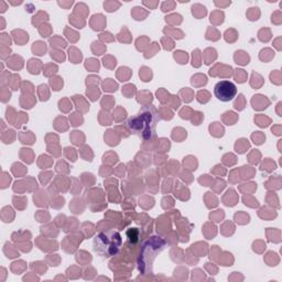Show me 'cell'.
<instances>
[{
  "mask_svg": "<svg viewBox=\"0 0 282 282\" xmlns=\"http://www.w3.org/2000/svg\"><path fill=\"white\" fill-rule=\"evenodd\" d=\"M156 121L158 118L156 108L153 106H148L140 110L139 115L129 119L127 125L131 134H137L143 140L148 141L156 136Z\"/></svg>",
  "mask_w": 282,
  "mask_h": 282,
  "instance_id": "obj_1",
  "label": "cell"
},
{
  "mask_svg": "<svg viewBox=\"0 0 282 282\" xmlns=\"http://www.w3.org/2000/svg\"><path fill=\"white\" fill-rule=\"evenodd\" d=\"M122 239L118 231L106 230L100 231L94 238V250L99 256L104 258H110L116 256L121 248Z\"/></svg>",
  "mask_w": 282,
  "mask_h": 282,
  "instance_id": "obj_2",
  "label": "cell"
},
{
  "mask_svg": "<svg viewBox=\"0 0 282 282\" xmlns=\"http://www.w3.org/2000/svg\"><path fill=\"white\" fill-rule=\"evenodd\" d=\"M165 240L163 238L153 236L144 241V244L141 247L140 257H139V270L141 272L148 273L149 269H152V263L154 259L160 253L163 251L165 248Z\"/></svg>",
  "mask_w": 282,
  "mask_h": 282,
  "instance_id": "obj_3",
  "label": "cell"
},
{
  "mask_svg": "<svg viewBox=\"0 0 282 282\" xmlns=\"http://www.w3.org/2000/svg\"><path fill=\"white\" fill-rule=\"evenodd\" d=\"M214 94L220 102H229V100L234 99V97L237 94V87L230 81H226V79L220 81L215 85Z\"/></svg>",
  "mask_w": 282,
  "mask_h": 282,
  "instance_id": "obj_4",
  "label": "cell"
},
{
  "mask_svg": "<svg viewBox=\"0 0 282 282\" xmlns=\"http://www.w3.org/2000/svg\"><path fill=\"white\" fill-rule=\"evenodd\" d=\"M12 34H13V37H15V42L20 45H22L23 43H25L28 40H29V37H28L27 33L21 31V30H15L12 32Z\"/></svg>",
  "mask_w": 282,
  "mask_h": 282,
  "instance_id": "obj_5",
  "label": "cell"
},
{
  "mask_svg": "<svg viewBox=\"0 0 282 282\" xmlns=\"http://www.w3.org/2000/svg\"><path fill=\"white\" fill-rule=\"evenodd\" d=\"M92 25L94 30H100L105 25V18L102 15H95L92 19Z\"/></svg>",
  "mask_w": 282,
  "mask_h": 282,
  "instance_id": "obj_6",
  "label": "cell"
},
{
  "mask_svg": "<svg viewBox=\"0 0 282 282\" xmlns=\"http://www.w3.org/2000/svg\"><path fill=\"white\" fill-rule=\"evenodd\" d=\"M268 104H269V102L261 95H257L253 99V105L255 109H259V105H262V108H266L268 106Z\"/></svg>",
  "mask_w": 282,
  "mask_h": 282,
  "instance_id": "obj_7",
  "label": "cell"
},
{
  "mask_svg": "<svg viewBox=\"0 0 282 282\" xmlns=\"http://www.w3.org/2000/svg\"><path fill=\"white\" fill-rule=\"evenodd\" d=\"M192 12L197 19H200V18L206 15V8L200 5H194L192 7Z\"/></svg>",
  "mask_w": 282,
  "mask_h": 282,
  "instance_id": "obj_8",
  "label": "cell"
},
{
  "mask_svg": "<svg viewBox=\"0 0 282 282\" xmlns=\"http://www.w3.org/2000/svg\"><path fill=\"white\" fill-rule=\"evenodd\" d=\"M235 59H236V63L241 64V65H245V64H248V63H249V56H248L245 52H243V51L236 52Z\"/></svg>",
  "mask_w": 282,
  "mask_h": 282,
  "instance_id": "obj_9",
  "label": "cell"
},
{
  "mask_svg": "<svg viewBox=\"0 0 282 282\" xmlns=\"http://www.w3.org/2000/svg\"><path fill=\"white\" fill-rule=\"evenodd\" d=\"M69 59H72L73 63H79V61L82 59V54L78 50L72 47V49H69Z\"/></svg>",
  "mask_w": 282,
  "mask_h": 282,
  "instance_id": "obj_10",
  "label": "cell"
},
{
  "mask_svg": "<svg viewBox=\"0 0 282 282\" xmlns=\"http://www.w3.org/2000/svg\"><path fill=\"white\" fill-rule=\"evenodd\" d=\"M29 67H31L30 69V73H32V74H39V68L41 67V63H40V61H37V59H30L29 61Z\"/></svg>",
  "mask_w": 282,
  "mask_h": 282,
  "instance_id": "obj_11",
  "label": "cell"
},
{
  "mask_svg": "<svg viewBox=\"0 0 282 282\" xmlns=\"http://www.w3.org/2000/svg\"><path fill=\"white\" fill-rule=\"evenodd\" d=\"M32 50L34 54L37 55H43L45 52V43L43 42H35L34 45L32 46Z\"/></svg>",
  "mask_w": 282,
  "mask_h": 282,
  "instance_id": "obj_12",
  "label": "cell"
},
{
  "mask_svg": "<svg viewBox=\"0 0 282 282\" xmlns=\"http://www.w3.org/2000/svg\"><path fill=\"white\" fill-rule=\"evenodd\" d=\"M224 20V13L220 12V11H214L213 15H210V21L216 24L218 23H222Z\"/></svg>",
  "mask_w": 282,
  "mask_h": 282,
  "instance_id": "obj_13",
  "label": "cell"
},
{
  "mask_svg": "<svg viewBox=\"0 0 282 282\" xmlns=\"http://www.w3.org/2000/svg\"><path fill=\"white\" fill-rule=\"evenodd\" d=\"M249 147V143H248V141L245 140V139H241V140H239L236 143V150L239 152V153H243V152H245L246 149Z\"/></svg>",
  "mask_w": 282,
  "mask_h": 282,
  "instance_id": "obj_14",
  "label": "cell"
},
{
  "mask_svg": "<svg viewBox=\"0 0 282 282\" xmlns=\"http://www.w3.org/2000/svg\"><path fill=\"white\" fill-rule=\"evenodd\" d=\"M117 87H118V85L116 84V83H114L112 81H110V79H107L106 82H104V89L105 90H108V92H114V90H116Z\"/></svg>",
  "mask_w": 282,
  "mask_h": 282,
  "instance_id": "obj_15",
  "label": "cell"
},
{
  "mask_svg": "<svg viewBox=\"0 0 282 282\" xmlns=\"http://www.w3.org/2000/svg\"><path fill=\"white\" fill-rule=\"evenodd\" d=\"M209 99V94L206 90H200L197 94V100L200 103H206Z\"/></svg>",
  "mask_w": 282,
  "mask_h": 282,
  "instance_id": "obj_16",
  "label": "cell"
},
{
  "mask_svg": "<svg viewBox=\"0 0 282 282\" xmlns=\"http://www.w3.org/2000/svg\"><path fill=\"white\" fill-rule=\"evenodd\" d=\"M86 62H87L86 63V67H87V68L92 69V71H96V69H98V67H99L98 61L90 59H87Z\"/></svg>",
  "mask_w": 282,
  "mask_h": 282,
  "instance_id": "obj_17",
  "label": "cell"
},
{
  "mask_svg": "<svg viewBox=\"0 0 282 282\" xmlns=\"http://www.w3.org/2000/svg\"><path fill=\"white\" fill-rule=\"evenodd\" d=\"M209 129H210V134H215V131H218V134H219V136H223L224 134V129H223V127L222 126H219L218 125V122H214L213 124V126H210L209 127Z\"/></svg>",
  "mask_w": 282,
  "mask_h": 282,
  "instance_id": "obj_18",
  "label": "cell"
},
{
  "mask_svg": "<svg viewBox=\"0 0 282 282\" xmlns=\"http://www.w3.org/2000/svg\"><path fill=\"white\" fill-rule=\"evenodd\" d=\"M174 56H175V59H178V63H181V64H184V63H186V61H187V55H186V53L182 52V51L175 52Z\"/></svg>",
  "mask_w": 282,
  "mask_h": 282,
  "instance_id": "obj_19",
  "label": "cell"
},
{
  "mask_svg": "<svg viewBox=\"0 0 282 282\" xmlns=\"http://www.w3.org/2000/svg\"><path fill=\"white\" fill-rule=\"evenodd\" d=\"M236 81L239 83H244L246 81V73L244 72V69H236Z\"/></svg>",
  "mask_w": 282,
  "mask_h": 282,
  "instance_id": "obj_20",
  "label": "cell"
},
{
  "mask_svg": "<svg viewBox=\"0 0 282 282\" xmlns=\"http://www.w3.org/2000/svg\"><path fill=\"white\" fill-rule=\"evenodd\" d=\"M193 66L198 67L200 65V50H195L193 52V62H192Z\"/></svg>",
  "mask_w": 282,
  "mask_h": 282,
  "instance_id": "obj_21",
  "label": "cell"
},
{
  "mask_svg": "<svg viewBox=\"0 0 282 282\" xmlns=\"http://www.w3.org/2000/svg\"><path fill=\"white\" fill-rule=\"evenodd\" d=\"M166 22H170V23H180L182 21V17L178 13L175 15H169L166 17Z\"/></svg>",
  "mask_w": 282,
  "mask_h": 282,
  "instance_id": "obj_22",
  "label": "cell"
},
{
  "mask_svg": "<svg viewBox=\"0 0 282 282\" xmlns=\"http://www.w3.org/2000/svg\"><path fill=\"white\" fill-rule=\"evenodd\" d=\"M50 43H51V45H54V46H66V43H65V41H63V40H61L59 37H55V39H51L50 40Z\"/></svg>",
  "mask_w": 282,
  "mask_h": 282,
  "instance_id": "obj_23",
  "label": "cell"
},
{
  "mask_svg": "<svg viewBox=\"0 0 282 282\" xmlns=\"http://www.w3.org/2000/svg\"><path fill=\"white\" fill-rule=\"evenodd\" d=\"M119 6H120V3L119 2H105L104 3V7H105V9L107 10V11H114V10H117L116 8H118Z\"/></svg>",
  "mask_w": 282,
  "mask_h": 282,
  "instance_id": "obj_24",
  "label": "cell"
},
{
  "mask_svg": "<svg viewBox=\"0 0 282 282\" xmlns=\"http://www.w3.org/2000/svg\"><path fill=\"white\" fill-rule=\"evenodd\" d=\"M248 17L250 20H257L259 17V10L258 8H251V9L248 11Z\"/></svg>",
  "mask_w": 282,
  "mask_h": 282,
  "instance_id": "obj_25",
  "label": "cell"
},
{
  "mask_svg": "<svg viewBox=\"0 0 282 282\" xmlns=\"http://www.w3.org/2000/svg\"><path fill=\"white\" fill-rule=\"evenodd\" d=\"M50 84L53 86V89H54V90H59V89L63 86V81L59 78V77H57V81H53V78H52L50 81Z\"/></svg>",
  "mask_w": 282,
  "mask_h": 282,
  "instance_id": "obj_26",
  "label": "cell"
},
{
  "mask_svg": "<svg viewBox=\"0 0 282 282\" xmlns=\"http://www.w3.org/2000/svg\"><path fill=\"white\" fill-rule=\"evenodd\" d=\"M235 108L236 109H239V110H241V109H244V96L243 95H239V97H238V99L235 102Z\"/></svg>",
  "mask_w": 282,
  "mask_h": 282,
  "instance_id": "obj_27",
  "label": "cell"
},
{
  "mask_svg": "<svg viewBox=\"0 0 282 282\" xmlns=\"http://www.w3.org/2000/svg\"><path fill=\"white\" fill-rule=\"evenodd\" d=\"M131 92L134 93V85H127V86L124 87V89H122V93H124V94H126L127 97L131 96Z\"/></svg>",
  "mask_w": 282,
  "mask_h": 282,
  "instance_id": "obj_28",
  "label": "cell"
},
{
  "mask_svg": "<svg viewBox=\"0 0 282 282\" xmlns=\"http://www.w3.org/2000/svg\"><path fill=\"white\" fill-rule=\"evenodd\" d=\"M140 76L142 77V79H143L144 82H148V81H150V79H151V71L148 68L147 73H144L143 68L140 69Z\"/></svg>",
  "mask_w": 282,
  "mask_h": 282,
  "instance_id": "obj_29",
  "label": "cell"
},
{
  "mask_svg": "<svg viewBox=\"0 0 282 282\" xmlns=\"http://www.w3.org/2000/svg\"><path fill=\"white\" fill-rule=\"evenodd\" d=\"M39 31H40V33L42 34L43 37H49V35H47V33L51 32V28H50L49 24H46V29H44V24H42L41 27H40Z\"/></svg>",
  "mask_w": 282,
  "mask_h": 282,
  "instance_id": "obj_30",
  "label": "cell"
},
{
  "mask_svg": "<svg viewBox=\"0 0 282 282\" xmlns=\"http://www.w3.org/2000/svg\"><path fill=\"white\" fill-rule=\"evenodd\" d=\"M162 43H163V46L165 50H171L172 47H173V42L171 41L170 39H166V37H164L163 40H162Z\"/></svg>",
  "mask_w": 282,
  "mask_h": 282,
  "instance_id": "obj_31",
  "label": "cell"
},
{
  "mask_svg": "<svg viewBox=\"0 0 282 282\" xmlns=\"http://www.w3.org/2000/svg\"><path fill=\"white\" fill-rule=\"evenodd\" d=\"M174 6H175V3L174 2H164L163 5H162V11H170V10L174 9Z\"/></svg>",
  "mask_w": 282,
  "mask_h": 282,
  "instance_id": "obj_32",
  "label": "cell"
},
{
  "mask_svg": "<svg viewBox=\"0 0 282 282\" xmlns=\"http://www.w3.org/2000/svg\"><path fill=\"white\" fill-rule=\"evenodd\" d=\"M194 115H195V116H194L195 117V119H193V125H196V126H197V125H200V120L204 118V116H203L202 112H195Z\"/></svg>",
  "mask_w": 282,
  "mask_h": 282,
  "instance_id": "obj_33",
  "label": "cell"
},
{
  "mask_svg": "<svg viewBox=\"0 0 282 282\" xmlns=\"http://www.w3.org/2000/svg\"><path fill=\"white\" fill-rule=\"evenodd\" d=\"M188 94H191V90H188V89H183V90H181V95H183V96H186L185 98H184V100L185 102H190V100H192V97L188 96Z\"/></svg>",
  "mask_w": 282,
  "mask_h": 282,
  "instance_id": "obj_34",
  "label": "cell"
},
{
  "mask_svg": "<svg viewBox=\"0 0 282 282\" xmlns=\"http://www.w3.org/2000/svg\"><path fill=\"white\" fill-rule=\"evenodd\" d=\"M253 138L255 139V140L257 139V141H255V142H256V143L259 144V143H261V142H262V140H263V138H265V137H263L262 134H253Z\"/></svg>",
  "mask_w": 282,
  "mask_h": 282,
  "instance_id": "obj_35",
  "label": "cell"
},
{
  "mask_svg": "<svg viewBox=\"0 0 282 282\" xmlns=\"http://www.w3.org/2000/svg\"><path fill=\"white\" fill-rule=\"evenodd\" d=\"M22 152H23V153H24V152H29L30 154H32V152H31V151H29V149H22ZM22 156V158H24L23 160L27 161V162H28V159H27L28 158V154H25V156Z\"/></svg>",
  "mask_w": 282,
  "mask_h": 282,
  "instance_id": "obj_36",
  "label": "cell"
},
{
  "mask_svg": "<svg viewBox=\"0 0 282 282\" xmlns=\"http://www.w3.org/2000/svg\"><path fill=\"white\" fill-rule=\"evenodd\" d=\"M215 5H216V6H228V5H230V1H229V2H225V3H218V2H215Z\"/></svg>",
  "mask_w": 282,
  "mask_h": 282,
  "instance_id": "obj_37",
  "label": "cell"
},
{
  "mask_svg": "<svg viewBox=\"0 0 282 282\" xmlns=\"http://www.w3.org/2000/svg\"><path fill=\"white\" fill-rule=\"evenodd\" d=\"M1 6H2V10H1V12H3V11H6V5H5V2L3 1H1Z\"/></svg>",
  "mask_w": 282,
  "mask_h": 282,
  "instance_id": "obj_38",
  "label": "cell"
}]
</instances>
